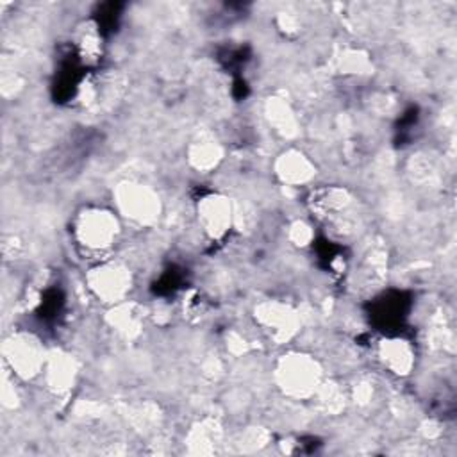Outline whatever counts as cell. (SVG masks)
<instances>
[{
  "instance_id": "6da1fadb",
  "label": "cell",
  "mask_w": 457,
  "mask_h": 457,
  "mask_svg": "<svg viewBox=\"0 0 457 457\" xmlns=\"http://www.w3.org/2000/svg\"><path fill=\"white\" fill-rule=\"evenodd\" d=\"M278 389L293 400L314 398L323 384V370L316 357L305 352H287L275 364Z\"/></svg>"
},
{
  "instance_id": "7a4b0ae2",
  "label": "cell",
  "mask_w": 457,
  "mask_h": 457,
  "mask_svg": "<svg viewBox=\"0 0 457 457\" xmlns=\"http://www.w3.org/2000/svg\"><path fill=\"white\" fill-rule=\"evenodd\" d=\"M121 232L118 212L104 207H86L73 221L75 241L91 253H102L116 245Z\"/></svg>"
},
{
  "instance_id": "3957f363",
  "label": "cell",
  "mask_w": 457,
  "mask_h": 457,
  "mask_svg": "<svg viewBox=\"0 0 457 457\" xmlns=\"http://www.w3.org/2000/svg\"><path fill=\"white\" fill-rule=\"evenodd\" d=\"M48 355L41 339L27 330L12 332L4 343V359L11 371L21 380L41 377Z\"/></svg>"
},
{
  "instance_id": "277c9868",
  "label": "cell",
  "mask_w": 457,
  "mask_h": 457,
  "mask_svg": "<svg viewBox=\"0 0 457 457\" xmlns=\"http://www.w3.org/2000/svg\"><path fill=\"white\" fill-rule=\"evenodd\" d=\"M118 216L134 225H152L161 216V198L157 191L141 182H121L114 189Z\"/></svg>"
},
{
  "instance_id": "5b68a950",
  "label": "cell",
  "mask_w": 457,
  "mask_h": 457,
  "mask_svg": "<svg viewBox=\"0 0 457 457\" xmlns=\"http://www.w3.org/2000/svg\"><path fill=\"white\" fill-rule=\"evenodd\" d=\"M89 291L102 302L116 305L127 300L132 287V271L118 261H104L86 275Z\"/></svg>"
},
{
  "instance_id": "8992f818",
  "label": "cell",
  "mask_w": 457,
  "mask_h": 457,
  "mask_svg": "<svg viewBox=\"0 0 457 457\" xmlns=\"http://www.w3.org/2000/svg\"><path fill=\"white\" fill-rule=\"evenodd\" d=\"M196 218L205 236L211 239H220L232 228L236 211L225 195L211 193L196 204Z\"/></svg>"
},
{
  "instance_id": "52a82bcc",
  "label": "cell",
  "mask_w": 457,
  "mask_h": 457,
  "mask_svg": "<svg viewBox=\"0 0 457 457\" xmlns=\"http://www.w3.org/2000/svg\"><path fill=\"white\" fill-rule=\"evenodd\" d=\"M257 323L270 332L275 341H289L300 328V314L287 303L268 300L255 307Z\"/></svg>"
},
{
  "instance_id": "ba28073f",
  "label": "cell",
  "mask_w": 457,
  "mask_h": 457,
  "mask_svg": "<svg viewBox=\"0 0 457 457\" xmlns=\"http://www.w3.org/2000/svg\"><path fill=\"white\" fill-rule=\"evenodd\" d=\"M275 175L282 184L296 187L307 184L316 175V166L303 152L289 148L277 157Z\"/></svg>"
},
{
  "instance_id": "9c48e42d",
  "label": "cell",
  "mask_w": 457,
  "mask_h": 457,
  "mask_svg": "<svg viewBox=\"0 0 457 457\" xmlns=\"http://www.w3.org/2000/svg\"><path fill=\"white\" fill-rule=\"evenodd\" d=\"M378 361L389 373L403 377L411 373L416 361V353L409 341L393 337V339H384L378 345Z\"/></svg>"
},
{
  "instance_id": "30bf717a",
  "label": "cell",
  "mask_w": 457,
  "mask_h": 457,
  "mask_svg": "<svg viewBox=\"0 0 457 457\" xmlns=\"http://www.w3.org/2000/svg\"><path fill=\"white\" fill-rule=\"evenodd\" d=\"M41 377H45L46 386L54 393H64L75 382V377H77L75 361L64 353H50Z\"/></svg>"
},
{
  "instance_id": "8fae6325",
  "label": "cell",
  "mask_w": 457,
  "mask_h": 457,
  "mask_svg": "<svg viewBox=\"0 0 457 457\" xmlns=\"http://www.w3.org/2000/svg\"><path fill=\"white\" fill-rule=\"evenodd\" d=\"M266 118L270 121V125H273V129L289 137V136H295L298 130H296V118H295V112L291 111V107L280 100V98H271L268 104H266Z\"/></svg>"
},
{
  "instance_id": "7c38bea8",
  "label": "cell",
  "mask_w": 457,
  "mask_h": 457,
  "mask_svg": "<svg viewBox=\"0 0 457 457\" xmlns=\"http://www.w3.org/2000/svg\"><path fill=\"white\" fill-rule=\"evenodd\" d=\"M109 323L120 334L132 336V334H136L139 330L141 316H139V312L134 311V305L125 300V302H120V303L112 305L111 314H109Z\"/></svg>"
},
{
  "instance_id": "4fadbf2b",
  "label": "cell",
  "mask_w": 457,
  "mask_h": 457,
  "mask_svg": "<svg viewBox=\"0 0 457 457\" xmlns=\"http://www.w3.org/2000/svg\"><path fill=\"white\" fill-rule=\"evenodd\" d=\"M189 161L196 170L207 171L221 161V148L214 141H196L189 148Z\"/></svg>"
},
{
  "instance_id": "5bb4252c",
  "label": "cell",
  "mask_w": 457,
  "mask_h": 457,
  "mask_svg": "<svg viewBox=\"0 0 457 457\" xmlns=\"http://www.w3.org/2000/svg\"><path fill=\"white\" fill-rule=\"evenodd\" d=\"M216 428L218 427L214 423H198L189 434V445H198L196 452H211L218 441Z\"/></svg>"
},
{
  "instance_id": "9a60e30c",
  "label": "cell",
  "mask_w": 457,
  "mask_h": 457,
  "mask_svg": "<svg viewBox=\"0 0 457 457\" xmlns=\"http://www.w3.org/2000/svg\"><path fill=\"white\" fill-rule=\"evenodd\" d=\"M289 237L295 241V245L303 246V245H307V243L311 241L312 230H311V227H309L307 223H303V221H295V223L291 225V234H289Z\"/></svg>"
}]
</instances>
